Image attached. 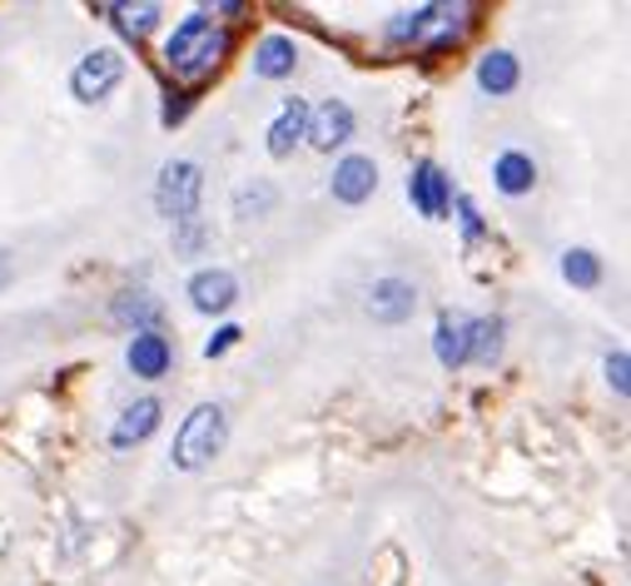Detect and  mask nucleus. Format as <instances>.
I'll use <instances>...</instances> for the list:
<instances>
[{
    "label": "nucleus",
    "mask_w": 631,
    "mask_h": 586,
    "mask_svg": "<svg viewBox=\"0 0 631 586\" xmlns=\"http://www.w3.org/2000/svg\"><path fill=\"white\" fill-rule=\"evenodd\" d=\"M448 209H458V219H462V234H468V244H478V238L488 234V224H482L478 204H472L468 194H452V204H448Z\"/></svg>",
    "instance_id": "5701e85b"
},
{
    "label": "nucleus",
    "mask_w": 631,
    "mask_h": 586,
    "mask_svg": "<svg viewBox=\"0 0 631 586\" xmlns=\"http://www.w3.org/2000/svg\"><path fill=\"white\" fill-rule=\"evenodd\" d=\"M502 353V318H478L468 323V363H498Z\"/></svg>",
    "instance_id": "a211bd4d"
},
{
    "label": "nucleus",
    "mask_w": 631,
    "mask_h": 586,
    "mask_svg": "<svg viewBox=\"0 0 631 586\" xmlns=\"http://www.w3.org/2000/svg\"><path fill=\"white\" fill-rule=\"evenodd\" d=\"M190 298L200 313H224V308H234V298H239V278H234L229 268H200V274L190 278Z\"/></svg>",
    "instance_id": "6e6552de"
},
{
    "label": "nucleus",
    "mask_w": 631,
    "mask_h": 586,
    "mask_svg": "<svg viewBox=\"0 0 631 586\" xmlns=\"http://www.w3.org/2000/svg\"><path fill=\"white\" fill-rule=\"evenodd\" d=\"M160 413H164L160 397H140V403H130V407L120 413V423H115L110 443L120 447V452H125V447H140L145 437H150L154 427H160Z\"/></svg>",
    "instance_id": "9b49d317"
},
{
    "label": "nucleus",
    "mask_w": 631,
    "mask_h": 586,
    "mask_svg": "<svg viewBox=\"0 0 631 586\" xmlns=\"http://www.w3.org/2000/svg\"><path fill=\"white\" fill-rule=\"evenodd\" d=\"M303 139H309L313 149H323V155H333L339 145H349L353 139V109L343 105V99H323L319 109H309V129H303Z\"/></svg>",
    "instance_id": "39448f33"
},
{
    "label": "nucleus",
    "mask_w": 631,
    "mask_h": 586,
    "mask_svg": "<svg viewBox=\"0 0 631 586\" xmlns=\"http://www.w3.org/2000/svg\"><path fill=\"white\" fill-rule=\"evenodd\" d=\"M110 15H120V30L135 40L160 25V6H150V0H145V6H110Z\"/></svg>",
    "instance_id": "4be33fe9"
},
{
    "label": "nucleus",
    "mask_w": 631,
    "mask_h": 586,
    "mask_svg": "<svg viewBox=\"0 0 631 586\" xmlns=\"http://www.w3.org/2000/svg\"><path fill=\"white\" fill-rule=\"evenodd\" d=\"M200 194H204V174L194 159H170L160 169V189H154V204L170 224H184V219H200Z\"/></svg>",
    "instance_id": "7ed1b4c3"
},
{
    "label": "nucleus",
    "mask_w": 631,
    "mask_h": 586,
    "mask_svg": "<svg viewBox=\"0 0 631 586\" xmlns=\"http://www.w3.org/2000/svg\"><path fill=\"white\" fill-rule=\"evenodd\" d=\"M432 353H438L442 367H462V363H468V318L442 313L438 333H432Z\"/></svg>",
    "instance_id": "dca6fc26"
},
{
    "label": "nucleus",
    "mask_w": 631,
    "mask_h": 586,
    "mask_svg": "<svg viewBox=\"0 0 631 586\" xmlns=\"http://www.w3.org/2000/svg\"><path fill=\"white\" fill-rule=\"evenodd\" d=\"M303 129H309V105H303V99H284L279 119L269 125V155L274 159H289L293 145L303 139Z\"/></svg>",
    "instance_id": "ddd939ff"
},
{
    "label": "nucleus",
    "mask_w": 631,
    "mask_h": 586,
    "mask_svg": "<svg viewBox=\"0 0 631 586\" xmlns=\"http://www.w3.org/2000/svg\"><path fill=\"white\" fill-rule=\"evenodd\" d=\"M492 179H498L502 194H527V189L537 184V164H532V155H522V149H507V155H498V164H492Z\"/></svg>",
    "instance_id": "f3484780"
},
{
    "label": "nucleus",
    "mask_w": 631,
    "mask_h": 586,
    "mask_svg": "<svg viewBox=\"0 0 631 586\" xmlns=\"http://www.w3.org/2000/svg\"><path fill=\"white\" fill-rule=\"evenodd\" d=\"M373 189H378V169H373L368 155H349L333 169V199L339 204H363Z\"/></svg>",
    "instance_id": "9d476101"
},
{
    "label": "nucleus",
    "mask_w": 631,
    "mask_h": 586,
    "mask_svg": "<svg viewBox=\"0 0 631 586\" xmlns=\"http://www.w3.org/2000/svg\"><path fill=\"white\" fill-rule=\"evenodd\" d=\"M0 278H6V264H0Z\"/></svg>",
    "instance_id": "cd10ccee"
},
{
    "label": "nucleus",
    "mask_w": 631,
    "mask_h": 586,
    "mask_svg": "<svg viewBox=\"0 0 631 586\" xmlns=\"http://www.w3.org/2000/svg\"><path fill=\"white\" fill-rule=\"evenodd\" d=\"M607 383H611V387H617V393H621V397H627V393H631V358H627V353H621V348H617V353H611V358H607Z\"/></svg>",
    "instance_id": "393cba45"
},
{
    "label": "nucleus",
    "mask_w": 631,
    "mask_h": 586,
    "mask_svg": "<svg viewBox=\"0 0 631 586\" xmlns=\"http://www.w3.org/2000/svg\"><path fill=\"white\" fill-rule=\"evenodd\" d=\"M239 338H244V333H239V323H224L220 333H214L210 343H204V358H224V353H229L234 343H239Z\"/></svg>",
    "instance_id": "a878e982"
},
{
    "label": "nucleus",
    "mask_w": 631,
    "mask_h": 586,
    "mask_svg": "<svg viewBox=\"0 0 631 586\" xmlns=\"http://www.w3.org/2000/svg\"><path fill=\"white\" fill-rule=\"evenodd\" d=\"M224 433H229V423H224V407L220 403H200L190 417L180 423V433H174V467L180 472H200L204 462H214L224 447Z\"/></svg>",
    "instance_id": "f03ea898"
},
{
    "label": "nucleus",
    "mask_w": 631,
    "mask_h": 586,
    "mask_svg": "<svg viewBox=\"0 0 631 586\" xmlns=\"http://www.w3.org/2000/svg\"><path fill=\"white\" fill-rule=\"evenodd\" d=\"M120 79H125L120 50H90V55L75 65L71 89H75V99H81V105H95V99H105L115 85H120Z\"/></svg>",
    "instance_id": "20e7f679"
},
{
    "label": "nucleus",
    "mask_w": 631,
    "mask_h": 586,
    "mask_svg": "<svg viewBox=\"0 0 631 586\" xmlns=\"http://www.w3.org/2000/svg\"><path fill=\"white\" fill-rule=\"evenodd\" d=\"M229 55V30H220L210 20V10H194L174 25V35L164 40V65L174 70L180 79H204L224 65Z\"/></svg>",
    "instance_id": "f257e3e1"
},
{
    "label": "nucleus",
    "mask_w": 631,
    "mask_h": 586,
    "mask_svg": "<svg viewBox=\"0 0 631 586\" xmlns=\"http://www.w3.org/2000/svg\"><path fill=\"white\" fill-rule=\"evenodd\" d=\"M438 20V6H418V10H403V15H393V25L383 30V40H388L393 50L398 45H408V40H418L423 30Z\"/></svg>",
    "instance_id": "6ab92c4d"
},
{
    "label": "nucleus",
    "mask_w": 631,
    "mask_h": 586,
    "mask_svg": "<svg viewBox=\"0 0 631 586\" xmlns=\"http://www.w3.org/2000/svg\"><path fill=\"white\" fill-rule=\"evenodd\" d=\"M174 248H180V254H200V248H204V224H200V219L174 224Z\"/></svg>",
    "instance_id": "b1692460"
},
{
    "label": "nucleus",
    "mask_w": 631,
    "mask_h": 586,
    "mask_svg": "<svg viewBox=\"0 0 631 586\" xmlns=\"http://www.w3.org/2000/svg\"><path fill=\"white\" fill-rule=\"evenodd\" d=\"M110 318L135 328V333H154V323H160V298L145 294V288H125V294H115Z\"/></svg>",
    "instance_id": "f8f14e48"
},
{
    "label": "nucleus",
    "mask_w": 631,
    "mask_h": 586,
    "mask_svg": "<svg viewBox=\"0 0 631 586\" xmlns=\"http://www.w3.org/2000/svg\"><path fill=\"white\" fill-rule=\"evenodd\" d=\"M408 199L423 219H448V204H452V184L438 164H418L408 179Z\"/></svg>",
    "instance_id": "423d86ee"
},
{
    "label": "nucleus",
    "mask_w": 631,
    "mask_h": 586,
    "mask_svg": "<svg viewBox=\"0 0 631 586\" xmlns=\"http://www.w3.org/2000/svg\"><path fill=\"white\" fill-rule=\"evenodd\" d=\"M125 363H130L135 377H150V383H154V377L170 373L174 348H170V338H164V333H135L130 348H125Z\"/></svg>",
    "instance_id": "1a4fd4ad"
},
{
    "label": "nucleus",
    "mask_w": 631,
    "mask_h": 586,
    "mask_svg": "<svg viewBox=\"0 0 631 586\" xmlns=\"http://www.w3.org/2000/svg\"><path fill=\"white\" fill-rule=\"evenodd\" d=\"M184 115H190V95H174V89H170V105H164V125L174 129Z\"/></svg>",
    "instance_id": "bb28decb"
},
{
    "label": "nucleus",
    "mask_w": 631,
    "mask_h": 586,
    "mask_svg": "<svg viewBox=\"0 0 631 586\" xmlns=\"http://www.w3.org/2000/svg\"><path fill=\"white\" fill-rule=\"evenodd\" d=\"M293 65H299V45L289 35H269L254 50V75L259 79H284V75H293Z\"/></svg>",
    "instance_id": "4468645a"
},
{
    "label": "nucleus",
    "mask_w": 631,
    "mask_h": 586,
    "mask_svg": "<svg viewBox=\"0 0 631 586\" xmlns=\"http://www.w3.org/2000/svg\"><path fill=\"white\" fill-rule=\"evenodd\" d=\"M522 79V65L517 55H507V50H488V55L478 60V85L488 89V95H512Z\"/></svg>",
    "instance_id": "2eb2a0df"
},
{
    "label": "nucleus",
    "mask_w": 631,
    "mask_h": 586,
    "mask_svg": "<svg viewBox=\"0 0 631 586\" xmlns=\"http://www.w3.org/2000/svg\"><path fill=\"white\" fill-rule=\"evenodd\" d=\"M562 278H567L571 288H597L601 284V258L591 254V248H567V254H562Z\"/></svg>",
    "instance_id": "aec40b11"
},
{
    "label": "nucleus",
    "mask_w": 631,
    "mask_h": 586,
    "mask_svg": "<svg viewBox=\"0 0 631 586\" xmlns=\"http://www.w3.org/2000/svg\"><path fill=\"white\" fill-rule=\"evenodd\" d=\"M274 184L269 179H254V184H244L239 194H234V219H264L274 209Z\"/></svg>",
    "instance_id": "412c9836"
},
{
    "label": "nucleus",
    "mask_w": 631,
    "mask_h": 586,
    "mask_svg": "<svg viewBox=\"0 0 631 586\" xmlns=\"http://www.w3.org/2000/svg\"><path fill=\"white\" fill-rule=\"evenodd\" d=\"M368 313L378 318V323H403V318L418 313V288H413L408 278H378V284L368 288Z\"/></svg>",
    "instance_id": "0eeeda50"
}]
</instances>
